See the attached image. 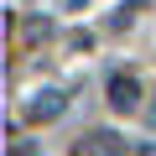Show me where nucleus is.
<instances>
[{"label": "nucleus", "instance_id": "nucleus-1", "mask_svg": "<svg viewBox=\"0 0 156 156\" xmlns=\"http://www.w3.org/2000/svg\"><path fill=\"white\" fill-rule=\"evenodd\" d=\"M62 115V94L57 89H42V94H31V104H26V120H57Z\"/></svg>", "mask_w": 156, "mask_h": 156}, {"label": "nucleus", "instance_id": "nucleus-2", "mask_svg": "<svg viewBox=\"0 0 156 156\" xmlns=\"http://www.w3.org/2000/svg\"><path fill=\"white\" fill-rule=\"evenodd\" d=\"M109 104L130 115V109L140 104V83H135V78H109Z\"/></svg>", "mask_w": 156, "mask_h": 156}, {"label": "nucleus", "instance_id": "nucleus-3", "mask_svg": "<svg viewBox=\"0 0 156 156\" xmlns=\"http://www.w3.org/2000/svg\"><path fill=\"white\" fill-rule=\"evenodd\" d=\"M89 156H120L115 135H109V130H94V135H89Z\"/></svg>", "mask_w": 156, "mask_h": 156}, {"label": "nucleus", "instance_id": "nucleus-4", "mask_svg": "<svg viewBox=\"0 0 156 156\" xmlns=\"http://www.w3.org/2000/svg\"><path fill=\"white\" fill-rule=\"evenodd\" d=\"M135 156H156V146H140V151H135Z\"/></svg>", "mask_w": 156, "mask_h": 156}]
</instances>
